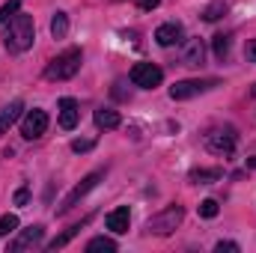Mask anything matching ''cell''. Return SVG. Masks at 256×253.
Returning <instances> with one entry per match:
<instances>
[{
    "instance_id": "15",
    "label": "cell",
    "mask_w": 256,
    "mask_h": 253,
    "mask_svg": "<svg viewBox=\"0 0 256 253\" xmlns=\"http://www.w3.org/2000/svg\"><path fill=\"white\" fill-rule=\"evenodd\" d=\"M220 176H224V170H218V167H212V170L200 167V170H191L188 182H194V185H208V182H218Z\"/></svg>"
},
{
    "instance_id": "20",
    "label": "cell",
    "mask_w": 256,
    "mask_h": 253,
    "mask_svg": "<svg viewBox=\"0 0 256 253\" xmlns=\"http://www.w3.org/2000/svg\"><path fill=\"white\" fill-rule=\"evenodd\" d=\"M98 250L114 253V250H116V242H114V238H104V236H98V238H92V242L86 244V253H98Z\"/></svg>"
},
{
    "instance_id": "27",
    "label": "cell",
    "mask_w": 256,
    "mask_h": 253,
    "mask_svg": "<svg viewBox=\"0 0 256 253\" xmlns=\"http://www.w3.org/2000/svg\"><path fill=\"white\" fill-rule=\"evenodd\" d=\"M244 54H248V60H250V63H256V39H250V42H248Z\"/></svg>"
},
{
    "instance_id": "30",
    "label": "cell",
    "mask_w": 256,
    "mask_h": 253,
    "mask_svg": "<svg viewBox=\"0 0 256 253\" xmlns=\"http://www.w3.org/2000/svg\"><path fill=\"white\" fill-rule=\"evenodd\" d=\"M248 167H256V158H248Z\"/></svg>"
},
{
    "instance_id": "19",
    "label": "cell",
    "mask_w": 256,
    "mask_h": 253,
    "mask_svg": "<svg viewBox=\"0 0 256 253\" xmlns=\"http://www.w3.org/2000/svg\"><path fill=\"white\" fill-rule=\"evenodd\" d=\"M230 45H232V36H226V33H218L214 36V57L218 60H226V54H230Z\"/></svg>"
},
{
    "instance_id": "17",
    "label": "cell",
    "mask_w": 256,
    "mask_h": 253,
    "mask_svg": "<svg viewBox=\"0 0 256 253\" xmlns=\"http://www.w3.org/2000/svg\"><path fill=\"white\" fill-rule=\"evenodd\" d=\"M92 120H96V126H98V128H116V126H120V114H116V110H110V108H98Z\"/></svg>"
},
{
    "instance_id": "1",
    "label": "cell",
    "mask_w": 256,
    "mask_h": 253,
    "mask_svg": "<svg viewBox=\"0 0 256 253\" xmlns=\"http://www.w3.org/2000/svg\"><path fill=\"white\" fill-rule=\"evenodd\" d=\"M33 39H36V24H33V18H30V15H24V12H18V15L9 21L6 36H3L6 51L21 54V51H27V48L33 45Z\"/></svg>"
},
{
    "instance_id": "10",
    "label": "cell",
    "mask_w": 256,
    "mask_h": 253,
    "mask_svg": "<svg viewBox=\"0 0 256 253\" xmlns=\"http://www.w3.org/2000/svg\"><path fill=\"white\" fill-rule=\"evenodd\" d=\"M42 236H45V226H39V224H36V226L24 230V232L12 242V248H9V250H12V253H21V250H27V248H36V244L42 242Z\"/></svg>"
},
{
    "instance_id": "24",
    "label": "cell",
    "mask_w": 256,
    "mask_h": 253,
    "mask_svg": "<svg viewBox=\"0 0 256 253\" xmlns=\"http://www.w3.org/2000/svg\"><path fill=\"white\" fill-rule=\"evenodd\" d=\"M218 212H220L218 200H202L200 202V218H218Z\"/></svg>"
},
{
    "instance_id": "16",
    "label": "cell",
    "mask_w": 256,
    "mask_h": 253,
    "mask_svg": "<svg viewBox=\"0 0 256 253\" xmlns=\"http://www.w3.org/2000/svg\"><path fill=\"white\" fill-rule=\"evenodd\" d=\"M86 224H90V218H84L80 224H74V226H68V230H66L63 236H57V238H54V242L48 244V250H60V248H66V244H68V242H72V238H74V236H78V232H80V230L86 226Z\"/></svg>"
},
{
    "instance_id": "31",
    "label": "cell",
    "mask_w": 256,
    "mask_h": 253,
    "mask_svg": "<svg viewBox=\"0 0 256 253\" xmlns=\"http://www.w3.org/2000/svg\"><path fill=\"white\" fill-rule=\"evenodd\" d=\"M250 96H256V86H254V90H250Z\"/></svg>"
},
{
    "instance_id": "7",
    "label": "cell",
    "mask_w": 256,
    "mask_h": 253,
    "mask_svg": "<svg viewBox=\"0 0 256 253\" xmlns=\"http://www.w3.org/2000/svg\"><path fill=\"white\" fill-rule=\"evenodd\" d=\"M102 176H104V170H92L90 176H84V179H80V185H74V188H72V194L63 200V206H60L57 212H60V214H66L68 208H74V206H78V202H80V200L90 194V190L98 185V179H102Z\"/></svg>"
},
{
    "instance_id": "4",
    "label": "cell",
    "mask_w": 256,
    "mask_h": 253,
    "mask_svg": "<svg viewBox=\"0 0 256 253\" xmlns=\"http://www.w3.org/2000/svg\"><path fill=\"white\" fill-rule=\"evenodd\" d=\"M212 86H218L214 78H212V80H200V78L176 80V84L170 86V98H173V102H185V98H194V96H200V92H206V90H212Z\"/></svg>"
},
{
    "instance_id": "5",
    "label": "cell",
    "mask_w": 256,
    "mask_h": 253,
    "mask_svg": "<svg viewBox=\"0 0 256 253\" xmlns=\"http://www.w3.org/2000/svg\"><path fill=\"white\" fill-rule=\"evenodd\" d=\"M206 149L214 155H230L236 149V131L232 128H212L206 134Z\"/></svg>"
},
{
    "instance_id": "14",
    "label": "cell",
    "mask_w": 256,
    "mask_h": 253,
    "mask_svg": "<svg viewBox=\"0 0 256 253\" xmlns=\"http://www.w3.org/2000/svg\"><path fill=\"white\" fill-rule=\"evenodd\" d=\"M21 110H24V102H9V104H3V108H0V134H3V131H9V126H15V122H18Z\"/></svg>"
},
{
    "instance_id": "13",
    "label": "cell",
    "mask_w": 256,
    "mask_h": 253,
    "mask_svg": "<svg viewBox=\"0 0 256 253\" xmlns=\"http://www.w3.org/2000/svg\"><path fill=\"white\" fill-rule=\"evenodd\" d=\"M78 116H80L78 102L74 98H60V128L72 131V128L78 126Z\"/></svg>"
},
{
    "instance_id": "3",
    "label": "cell",
    "mask_w": 256,
    "mask_h": 253,
    "mask_svg": "<svg viewBox=\"0 0 256 253\" xmlns=\"http://www.w3.org/2000/svg\"><path fill=\"white\" fill-rule=\"evenodd\" d=\"M182 218H185V208L182 206H167L164 212H158V214H152L146 220V232L149 236H170L182 224Z\"/></svg>"
},
{
    "instance_id": "23",
    "label": "cell",
    "mask_w": 256,
    "mask_h": 253,
    "mask_svg": "<svg viewBox=\"0 0 256 253\" xmlns=\"http://www.w3.org/2000/svg\"><path fill=\"white\" fill-rule=\"evenodd\" d=\"M220 15H226V3H212V6H206V12H202L206 21H218Z\"/></svg>"
},
{
    "instance_id": "25",
    "label": "cell",
    "mask_w": 256,
    "mask_h": 253,
    "mask_svg": "<svg viewBox=\"0 0 256 253\" xmlns=\"http://www.w3.org/2000/svg\"><path fill=\"white\" fill-rule=\"evenodd\" d=\"M214 250L218 253H238V244H236V242H218Z\"/></svg>"
},
{
    "instance_id": "6",
    "label": "cell",
    "mask_w": 256,
    "mask_h": 253,
    "mask_svg": "<svg viewBox=\"0 0 256 253\" xmlns=\"http://www.w3.org/2000/svg\"><path fill=\"white\" fill-rule=\"evenodd\" d=\"M161 80H164V72L155 63H137L131 68V84L140 90H155Z\"/></svg>"
},
{
    "instance_id": "21",
    "label": "cell",
    "mask_w": 256,
    "mask_h": 253,
    "mask_svg": "<svg viewBox=\"0 0 256 253\" xmlns=\"http://www.w3.org/2000/svg\"><path fill=\"white\" fill-rule=\"evenodd\" d=\"M18 12H21V3H18V0H9V3L0 9V27H3V24H9Z\"/></svg>"
},
{
    "instance_id": "22",
    "label": "cell",
    "mask_w": 256,
    "mask_h": 253,
    "mask_svg": "<svg viewBox=\"0 0 256 253\" xmlns=\"http://www.w3.org/2000/svg\"><path fill=\"white\" fill-rule=\"evenodd\" d=\"M18 232V214H3L0 218V236H12Z\"/></svg>"
},
{
    "instance_id": "2",
    "label": "cell",
    "mask_w": 256,
    "mask_h": 253,
    "mask_svg": "<svg viewBox=\"0 0 256 253\" xmlns=\"http://www.w3.org/2000/svg\"><path fill=\"white\" fill-rule=\"evenodd\" d=\"M80 60H84L80 48H68V51H63L60 57H54V60L48 63L45 78H48V80H68V78H74V74H78Z\"/></svg>"
},
{
    "instance_id": "8",
    "label": "cell",
    "mask_w": 256,
    "mask_h": 253,
    "mask_svg": "<svg viewBox=\"0 0 256 253\" xmlns=\"http://www.w3.org/2000/svg\"><path fill=\"white\" fill-rule=\"evenodd\" d=\"M45 131H48V114L39 110V108L27 110V116H24V122H21V137H24V140H39Z\"/></svg>"
},
{
    "instance_id": "26",
    "label": "cell",
    "mask_w": 256,
    "mask_h": 253,
    "mask_svg": "<svg viewBox=\"0 0 256 253\" xmlns=\"http://www.w3.org/2000/svg\"><path fill=\"white\" fill-rule=\"evenodd\" d=\"M92 146H96V140H74V143H72L74 152H90Z\"/></svg>"
},
{
    "instance_id": "29",
    "label": "cell",
    "mask_w": 256,
    "mask_h": 253,
    "mask_svg": "<svg viewBox=\"0 0 256 253\" xmlns=\"http://www.w3.org/2000/svg\"><path fill=\"white\" fill-rule=\"evenodd\" d=\"M140 3V9H155L158 6V0H137Z\"/></svg>"
},
{
    "instance_id": "28",
    "label": "cell",
    "mask_w": 256,
    "mask_h": 253,
    "mask_svg": "<svg viewBox=\"0 0 256 253\" xmlns=\"http://www.w3.org/2000/svg\"><path fill=\"white\" fill-rule=\"evenodd\" d=\"M27 200H30V194H27L24 188H21L18 194H15V206H27Z\"/></svg>"
},
{
    "instance_id": "18",
    "label": "cell",
    "mask_w": 256,
    "mask_h": 253,
    "mask_svg": "<svg viewBox=\"0 0 256 253\" xmlns=\"http://www.w3.org/2000/svg\"><path fill=\"white\" fill-rule=\"evenodd\" d=\"M66 33H68V15L66 12H57L51 18V36L54 39H66Z\"/></svg>"
},
{
    "instance_id": "12",
    "label": "cell",
    "mask_w": 256,
    "mask_h": 253,
    "mask_svg": "<svg viewBox=\"0 0 256 253\" xmlns=\"http://www.w3.org/2000/svg\"><path fill=\"white\" fill-rule=\"evenodd\" d=\"M104 224H108V230H114L116 236H122V232H128V224H131V212H128L126 206H120V208H114V212L104 218Z\"/></svg>"
},
{
    "instance_id": "9",
    "label": "cell",
    "mask_w": 256,
    "mask_h": 253,
    "mask_svg": "<svg viewBox=\"0 0 256 253\" xmlns=\"http://www.w3.org/2000/svg\"><path fill=\"white\" fill-rule=\"evenodd\" d=\"M182 24L179 21H167V24H161L158 30H155V42L161 45V48H173V45H179L182 42Z\"/></svg>"
},
{
    "instance_id": "11",
    "label": "cell",
    "mask_w": 256,
    "mask_h": 253,
    "mask_svg": "<svg viewBox=\"0 0 256 253\" xmlns=\"http://www.w3.org/2000/svg\"><path fill=\"white\" fill-rule=\"evenodd\" d=\"M206 60V45H202V39H188L185 42V48H182V66H202Z\"/></svg>"
}]
</instances>
